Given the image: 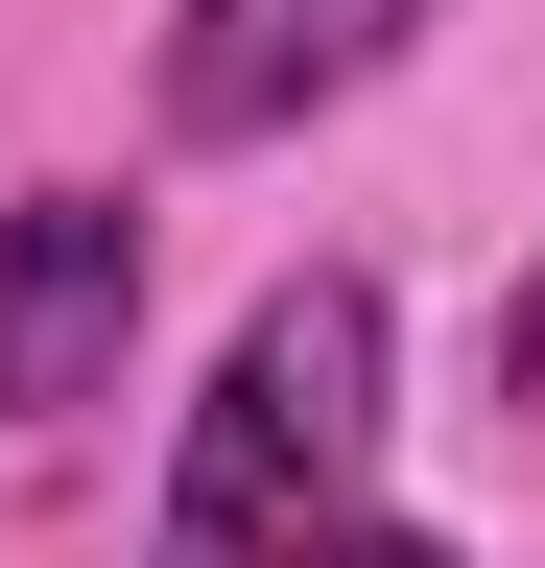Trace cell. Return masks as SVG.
<instances>
[{"label": "cell", "instance_id": "cell-5", "mask_svg": "<svg viewBox=\"0 0 545 568\" xmlns=\"http://www.w3.org/2000/svg\"><path fill=\"white\" fill-rule=\"evenodd\" d=\"M332 568H451V545H427V521H356V545H332Z\"/></svg>", "mask_w": 545, "mask_h": 568}, {"label": "cell", "instance_id": "cell-4", "mask_svg": "<svg viewBox=\"0 0 545 568\" xmlns=\"http://www.w3.org/2000/svg\"><path fill=\"white\" fill-rule=\"evenodd\" d=\"M498 403H545V261H522V308H498Z\"/></svg>", "mask_w": 545, "mask_h": 568}, {"label": "cell", "instance_id": "cell-2", "mask_svg": "<svg viewBox=\"0 0 545 568\" xmlns=\"http://www.w3.org/2000/svg\"><path fill=\"white\" fill-rule=\"evenodd\" d=\"M451 0H166V119L190 142H285L332 95H380Z\"/></svg>", "mask_w": 545, "mask_h": 568}, {"label": "cell", "instance_id": "cell-3", "mask_svg": "<svg viewBox=\"0 0 545 568\" xmlns=\"http://www.w3.org/2000/svg\"><path fill=\"white\" fill-rule=\"evenodd\" d=\"M119 332H143V213L119 190H24L0 213V426L119 403Z\"/></svg>", "mask_w": 545, "mask_h": 568}, {"label": "cell", "instance_id": "cell-1", "mask_svg": "<svg viewBox=\"0 0 545 568\" xmlns=\"http://www.w3.org/2000/svg\"><path fill=\"white\" fill-rule=\"evenodd\" d=\"M356 474H380V284L309 261V284L238 308L214 403H190V450H166L143 568H332L356 545Z\"/></svg>", "mask_w": 545, "mask_h": 568}]
</instances>
